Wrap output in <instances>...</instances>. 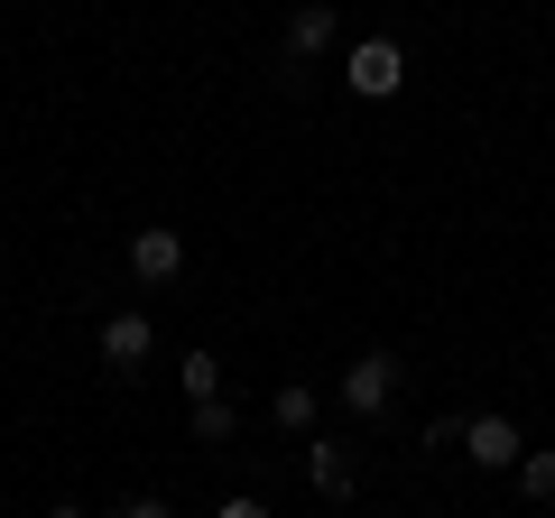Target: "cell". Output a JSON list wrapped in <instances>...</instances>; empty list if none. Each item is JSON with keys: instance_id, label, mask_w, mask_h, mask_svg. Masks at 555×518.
I'll use <instances>...</instances> for the list:
<instances>
[{"instance_id": "1", "label": "cell", "mask_w": 555, "mask_h": 518, "mask_svg": "<svg viewBox=\"0 0 555 518\" xmlns=\"http://www.w3.org/2000/svg\"><path fill=\"white\" fill-rule=\"evenodd\" d=\"M389 399H398V361L361 352L352 371H343V407H352V417H389Z\"/></svg>"}, {"instance_id": "2", "label": "cell", "mask_w": 555, "mask_h": 518, "mask_svg": "<svg viewBox=\"0 0 555 518\" xmlns=\"http://www.w3.org/2000/svg\"><path fill=\"white\" fill-rule=\"evenodd\" d=\"M398 83H408V56H398L389 38H361V47H352V93H361V102H389Z\"/></svg>"}, {"instance_id": "3", "label": "cell", "mask_w": 555, "mask_h": 518, "mask_svg": "<svg viewBox=\"0 0 555 518\" xmlns=\"http://www.w3.org/2000/svg\"><path fill=\"white\" fill-rule=\"evenodd\" d=\"M130 269H139V287H167L185 269V241L167 232V222H139V232H130Z\"/></svg>"}, {"instance_id": "4", "label": "cell", "mask_w": 555, "mask_h": 518, "mask_svg": "<svg viewBox=\"0 0 555 518\" xmlns=\"http://www.w3.org/2000/svg\"><path fill=\"white\" fill-rule=\"evenodd\" d=\"M149 352H158V334H149V315H112L102 324V371H149Z\"/></svg>"}, {"instance_id": "5", "label": "cell", "mask_w": 555, "mask_h": 518, "mask_svg": "<svg viewBox=\"0 0 555 518\" xmlns=\"http://www.w3.org/2000/svg\"><path fill=\"white\" fill-rule=\"evenodd\" d=\"M463 454H473L481 472H518V454H528V444H518L509 417H473V426H463Z\"/></svg>"}, {"instance_id": "6", "label": "cell", "mask_w": 555, "mask_h": 518, "mask_svg": "<svg viewBox=\"0 0 555 518\" xmlns=\"http://www.w3.org/2000/svg\"><path fill=\"white\" fill-rule=\"evenodd\" d=\"M306 481H315V500H352L361 472H352V454H343V444L315 436V444H306Z\"/></svg>"}, {"instance_id": "7", "label": "cell", "mask_w": 555, "mask_h": 518, "mask_svg": "<svg viewBox=\"0 0 555 518\" xmlns=\"http://www.w3.org/2000/svg\"><path fill=\"white\" fill-rule=\"evenodd\" d=\"M324 47H334V10H324V0H306V10H287V65L324 56Z\"/></svg>"}, {"instance_id": "8", "label": "cell", "mask_w": 555, "mask_h": 518, "mask_svg": "<svg viewBox=\"0 0 555 518\" xmlns=\"http://www.w3.org/2000/svg\"><path fill=\"white\" fill-rule=\"evenodd\" d=\"M269 417L287 426V436H306V426H315V389H306V379H287V389L269 399Z\"/></svg>"}, {"instance_id": "9", "label": "cell", "mask_w": 555, "mask_h": 518, "mask_svg": "<svg viewBox=\"0 0 555 518\" xmlns=\"http://www.w3.org/2000/svg\"><path fill=\"white\" fill-rule=\"evenodd\" d=\"M518 491H528V500H555V444H528V454H518Z\"/></svg>"}, {"instance_id": "10", "label": "cell", "mask_w": 555, "mask_h": 518, "mask_svg": "<svg viewBox=\"0 0 555 518\" xmlns=\"http://www.w3.org/2000/svg\"><path fill=\"white\" fill-rule=\"evenodd\" d=\"M232 436H241L232 407H222V399H195V444H232Z\"/></svg>"}, {"instance_id": "11", "label": "cell", "mask_w": 555, "mask_h": 518, "mask_svg": "<svg viewBox=\"0 0 555 518\" xmlns=\"http://www.w3.org/2000/svg\"><path fill=\"white\" fill-rule=\"evenodd\" d=\"M177 379H185V399H214V389H222V361H214V352H185Z\"/></svg>"}, {"instance_id": "12", "label": "cell", "mask_w": 555, "mask_h": 518, "mask_svg": "<svg viewBox=\"0 0 555 518\" xmlns=\"http://www.w3.org/2000/svg\"><path fill=\"white\" fill-rule=\"evenodd\" d=\"M112 518H167V500H120Z\"/></svg>"}, {"instance_id": "13", "label": "cell", "mask_w": 555, "mask_h": 518, "mask_svg": "<svg viewBox=\"0 0 555 518\" xmlns=\"http://www.w3.org/2000/svg\"><path fill=\"white\" fill-rule=\"evenodd\" d=\"M214 518H269V500H222Z\"/></svg>"}, {"instance_id": "14", "label": "cell", "mask_w": 555, "mask_h": 518, "mask_svg": "<svg viewBox=\"0 0 555 518\" xmlns=\"http://www.w3.org/2000/svg\"><path fill=\"white\" fill-rule=\"evenodd\" d=\"M47 518H93V509H75V500H56V509H47Z\"/></svg>"}]
</instances>
